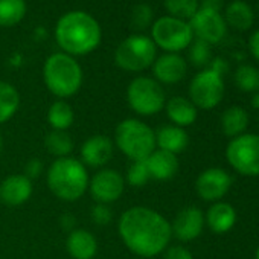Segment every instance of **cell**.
I'll return each mask as SVG.
<instances>
[{"label": "cell", "instance_id": "cell-1", "mask_svg": "<svg viewBox=\"0 0 259 259\" xmlns=\"http://www.w3.org/2000/svg\"><path fill=\"white\" fill-rule=\"evenodd\" d=\"M117 232L126 248L142 257L160 254L172 238L169 221L145 206L126 209L119 218Z\"/></svg>", "mask_w": 259, "mask_h": 259}, {"label": "cell", "instance_id": "cell-2", "mask_svg": "<svg viewBox=\"0 0 259 259\" xmlns=\"http://www.w3.org/2000/svg\"><path fill=\"white\" fill-rule=\"evenodd\" d=\"M102 38L99 23L84 11L64 14L55 28V40L64 54L70 57L87 55L93 52Z\"/></svg>", "mask_w": 259, "mask_h": 259}, {"label": "cell", "instance_id": "cell-3", "mask_svg": "<svg viewBox=\"0 0 259 259\" xmlns=\"http://www.w3.org/2000/svg\"><path fill=\"white\" fill-rule=\"evenodd\" d=\"M48 186L63 201H76L89 189V174L84 163L73 157L57 159L48 169Z\"/></svg>", "mask_w": 259, "mask_h": 259}, {"label": "cell", "instance_id": "cell-4", "mask_svg": "<svg viewBox=\"0 0 259 259\" xmlns=\"http://www.w3.org/2000/svg\"><path fill=\"white\" fill-rule=\"evenodd\" d=\"M43 78L48 90L52 95L64 99L76 95L81 89L82 70L73 57L64 52H57L46 60Z\"/></svg>", "mask_w": 259, "mask_h": 259}, {"label": "cell", "instance_id": "cell-5", "mask_svg": "<svg viewBox=\"0 0 259 259\" xmlns=\"http://www.w3.org/2000/svg\"><path fill=\"white\" fill-rule=\"evenodd\" d=\"M116 147L133 162L145 160L156 150V133L139 119H125L114 132Z\"/></svg>", "mask_w": 259, "mask_h": 259}, {"label": "cell", "instance_id": "cell-6", "mask_svg": "<svg viewBox=\"0 0 259 259\" xmlns=\"http://www.w3.org/2000/svg\"><path fill=\"white\" fill-rule=\"evenodd\" d=\"M157 55V46L147 35H130L116 49L114 61L126 72H142L153 66Z\"/></svg>", "mask_w": 259, "mask_h": 259}, {"label": "cell", "instance_id": "cell-7", "mask_svg": "<svg viewBox=\"0 0 259 259\" xmlns=\"http://www.w3.org/2000/svg\"><path fill=\"white\" fill-rule=\"evenodd\" d=\"M126 101L133 111L141 116H154L166 104L165 92L153 78L138 76L126 89Z\"/></svg>", "mask_w": 259, "mask_h": 259}, {"label": "cell", "instance_id": "cell-8", "mask_svg": "<svg viewBox=\"0 0 259 259\" xmlns=\"http://www.w3.org/2000/svg\"><path fill=\"white\" fill-rule=\"evenodd\" d=\"M151 35L154 45L169 54H179L180 51L189 48L194 40V32L189 22L171 16L156 20L151 26Z\"/></svg>", "mask_w": 259, "mask_h": 259}, {"label": "cell", "instance_id": "cell-9", "mask_svg": "<svg viewBox=\"0 0 259 259\" xmlns=\"http://www.w3.org/2000/svg\"><path fill=\"white\" fill-rule=\"evenodd\" d=\"M226 157L230 166L247 177L259 176V135H241L227 145Z\"/></svg>", "mask_w": 259, "mask_h": 259}, {"label": "cell", "instance_id": "cell-10", "mask_svg": "<svg viewBox=\"0 0 259 259\" xmlns=\"http://www.w3.org/2000/svg\"><path fill=\"white\" fill-rule=\"evenodd\" d=\"M191 102L203 110L215 108L224 96V81L223 76L210 69L198 72L189 85Z\"/></svg>", "mask_w": 259, "mask_h": 259}, {"label": "cell", "instance_id": "cell-11", "mask_svg": "<svg viewBox=\"0 0 259 259\" xmlns=\"http://www.w3.org/2000/svg\"><path fill=\"white\" fill-rule=\"evenodd\" d=\"M189 26L194 35L207 45H217L223 41L227 32V25L223 14L206 8H198V11L189 20Z\"/></svg>", "mask_w": 259, "mask_h": 259}, {"label": "cell", "instance_id": "cell-12", "mask_svg": "<svg viewBox=\"0 0 259 259\" xmlns=\"http://www.w3.org/2000/svg\"><path fill=\"white\" fill-rule=\"evenodd\" d=\"M89 189L96 203L110 204L122 197L125 182L116 169H101L89 182Z\"/></svg>", "mask_w": 259, "mask_h": 259}, {"label": "cell", "instance_id": "cell-13", "mask_svg": "<svg viewBox=\"0 0 259 259\" xmlns=\"http://www.w3.org/2000/svg\"><path fill=\"white\" fill-rule=\"evenodd\" d=\"M232 179L221 168H209L203 171L195 183L197 194L204 201H218L230 189Z\"/></svg>", "mask_w": 259, "mask_h": 259}, {"label": "cell", "instance_id": "cell-14", "mask_svg": "<svg viewBox=\"0 0 259 259\" xmlns=\"http://www.w3.org/2000/svg\"><path fill=\"white\" fill-rule=\"evenodd\" d=\"M203 226H204L203 212L195 206H189L177 213L174 223L171 224V230L179 241L188 242V241H194L201 235Z\"/></svg>", "mask_w": 259, "mask_h": 259}, {"label": "cell", "instance_id": "cell-15", "mask_svg": "<svg viewBox=\"0 0 259 259\" xmlns=\"http://www.w3.org/2000/svg\"><path fill=\"white\" fill-rule=\"evenodd\" d=\"M113 157V142L104 135H96L87 139L81 147V162L84 166L101 168Z\"/></svg>", "mask_w": 259, "mask_h": 259}, {"label": "cell", "instance_id": "cell-16", "mask_svg": "<svg viewBox=\"0 0 259 259\" xmlns=\"http://www.w3.org/2000/svg\"><path fill=\"white\" fill-rule=\"evenodd\" d=\"M188 64L185 58L179 54H163L153 63V72L157 82L176 84L182 81L186 75Z\"/></svg>", "mask_w": 259, "mask_h": 259}, {"label": "cell", "instance_id": "cell-17", "mask_svg": "<svg viewBox=\"0 0 259 259\" xmlns=\"http://www.w3.org/2000/svg\"><path fill=\"white\" fill-rule=\"evenodd\" d=\"M32 180L25 174H14L0 183V201L7 206H20L32 195Z\"/></svg>", "mask_w": 259, "mask_h": 259}, {"label": "cell", "instance_id": "cell-18", "mask_svg": "<svg viewBox=\"0 0 259 259\" xmlns=\"http://www.w3.org/2000/svg\"><path fill=\"white\" fill-rule=\"evenodd\" d=\"M150 177L154 180H171L179 171V160L176 154L163 150H154L148 159H145Z\"/></svg>", "mask_w": 259, "mask_h": 259}, {"label": "cell", "instance_id": "cell-19", "mask_svg": "<svg viewBox=\"0 0 259 259\" xmlns=\"http://www.w3.org/2000/svg\"><path fill=\"white\" fill-rule=\"evenodd\" d=\"M66 247L73 259H93L98 253V241L85 229H73L67 236Z\"/></svg>", "mask_w": 259, "mask_h": 259}, {"label": "cell", "instance_id": "cell-20", "mask_svg": "<svg viewBox=\"0 0 259 259\" xmlns=\"http://www.w3.org/2000/svg\"><path fill=\"white\" fill-rule=\"evenodd\" d=\"M188 144H189L188 133L180 126L166 125L156 132V147H159V150L177 156L186 150Z\"/></svg>", "mask_w": 259, "mask_h": 259}, {"label": "cell", "instance_id": "cell-21", "mask_svg": "<svg viewBox=\"0 0 259 259\" xmlns=\"http://www.w3.org/2000/svg\"><path fill=\"white\" fill-rule=\"evenodd\" d=\"M165 107L169 120L176 126L185 128L197 120V107L191 102V99H186L183 96H174L165 104Z\"/></svg>", "mask_w": 259, "mask_h": 259}, {"label": "cell", "instance_id": "cell-22", "mask_svg": "<svg viewBox=\"0 0 259 259\" xmlns=\"http://www.w3.org/2000/svg\"><path fill=\"white\" fill-rule=\"evenodd\" d=\"M206 223L213 233H226L236 223V212L232 204L218 201L212 204L206 215Z\"/></svg>", "mask_w": 259, "mask_h": 259}, {"label": "cell", "instance_id": "cell-23", "mask_svg": "<svg viewBox=\"0 0 259 259\" xmlns=\"http://www.w3.org/2000/svg\"><path fill=\"white\" fill-rule=\"evenodd\" d=\"M226 25L232 26L236 31H248L254 23V14L251 7L244 0H233L226 8L224 13Z\"/></svg>", "mask_w": 259, "mask_h": 259}, {"label": "cell", "instance_id": "cell-24", "mask_svg": "<svg viewBox=\"0 0 259 259\" xmlns=\"http://www.w3.org/2000/svg\"><path fill=\"white\" fill-rule=\"evenodd\" d=\"M248 125V114L242 107L233 105L227 108L221 116L223 133L229 138H238L244 133Z\"/></svg>", "mask_w": 259, "mask_h": 259}, {"label": "cell", "instance_id": "cell-25", "mask_svg": "<svg viewBox=\"0 0 259 259\" xmlns=\"http://www.w3.org/2000/svg\"><path fill=\"white\" fill-rule=\"evenodd\" d=\"M20 95L17 89L5 81H0V123L8 122L19 110Z\"/></svg>", "mask_w": 259, "mask_h": 259}, {"label": "cell", "instance_id": "cell-26", "mask_svg": "<svg viewBox=\"0 0 259 259\" xmlns=\"http://www.w3.org/2000/svg\"><path fill=\"white\" fill-rule=\"evenodd\" d=\"M73 120H75L73 108L63 99L55 101L48 110V122L54 130L67 132V128L72 126Z\"/></svg>", "mask_w": 259, "mask_h": 259}, {"label": "cell", "instance_id": "cell-27", "mask_svg": "<svg viewBox=\"0 0 259 259\" xmlns=\"http://www.w3.org/2000/svg\"><path fill=\"white\" fill-rule=\"evenodd\" d=\"M45 145L49 154L61 159L69 157V154L73 150V141L67 132H60V130H52L51 133L46 135Z\"/></svg>", "mask_w": 259, "mask_h": 259}, {"label": "cell", "instance_id": "cell-28", "mask_svg": "<svg viewBox=\"0 0 259 259\" xmlns=\"http://www.w3.org/2000/svg\"><path fill=\"white\" fill-rule=\"evenodd\" d=\"M26 16L25 0H0V26H14Z\"/></svg>", "mask_w": 259, "mask_h": 259}, {"label": "cell", "instance_id": "cell-29", "mask_svg": "<svg viewBox=\"0 0 259 259\" xmlns=\"http://www.w3.org/2000/svg\"><path fill=\"white\" fill-rule=\"evenodd\" d=\"M235 84L245 93L259 92V69L250 64H242L235 72Z\"/></svg>", "mask_w": 259, "mask_h": 259}, {"label": "cell", "instance_id": "cell-30", "mask_svg": "<svg viewBox=\"0 0 259 259\" xmlns=\"http://www.w3.org/2000/svg\"><path fill=\"white\" fill-rule=\"evenodd\" d=\"M165 8L171 17L186 22L198 11V0H165Z\"/></svg>", "mask_w": 259, "mask_h": 259}, {"label": "cell", "instance_id": "cell-31", "mask_svg": "<svg viewBox=\"0 0 259 259\" xmlns=\"http://www.w3.org/2000/svg\"><path fill=\"white\" fill-rule=\"evenodd\" d=\"M189 60L194 66L197 67H204L212 61V52H210V45L201 40H195L191 43L189 49Z\"/></svg>", "mask_w": 259, "mask_h": 259}, {"label": "cell", "instance_id": "cell-32", "mask_svg": "<svg viewBox=\"0 0 259 259\" xmlns=\"http://www.w3.org/2000/svg\"><path fill=\"white\" fill-rule=\"evenodd\" d=\"M150 179L151 177H150V172H148L145 160L133 162L132 165H130L128 171H126V182L132 186H135V188L145 186Z\"/></svg>", "mask_w": 259, "mask_h": 259}, {"label": "cell", "instance_id": "cell-33", "mask_svg": "<svg viewBox=\"0 0 259 259\" xmlns=\"http://www.w3.org/2000/svg\"><path fill=\"white\" fill-rule=\"evenodd\" d=\"M154 13L150 5H138L132 11V28L136 31H145L153 25Z\"/></svg>", "mask_w": 259, "mask_h": 259}, {"label": "cell", "instance_id": "cell-34", "mask_svg": "<svg viewBox=\"0 0 259 259\" xmlns=\"http://www.w3.org/2000/svg\"><path fill=\"white\" fill-rule=\"evenodd\" d=\"M111 210L108 207V204H102V203H96L92 207V220L98 224V226H107L111 221Z\"/></svg>", "mask_w": 259, "mask_h": 259}, {"label": "cell", "instance_id": "cell-35", "mask_svg": "<svg viewBox=\"0 0 259 259\" xmlns=\"http://www.w3.org/2000/svg\"><path fill=\"white\" fill-rule=\"evenodd\" d=\"M165 259H194L192 253L183 245H172L166 250Z\"/></svg>", "mask_w": 259, "mask_h": 259}, {"label": "cell", "instance_id": "cell-36", "mask_svg": "<svg viewBox=\"0 0 259 259\" xmlns=\"http://www.w3.org/2000/svg\"><path fill=\"white\" fill-rule=\"evenodd\" d=\"M41 172H43V163H41V160H38V159H31V160L26 163V166H25V176H26L29 180L40 177Z\"/></svg>", "mask_w": 259, "mask_h": 259}, {"label": "cell", "instance_id": "cell-37", "mask_svg": "<svg viewBox=\"0 0 259 259\" xmlns=\"http://www.w3.org/2000/svg\"><path fill=\"white\" fill-rule=\"evenodd\" d=\"M248 51H250L251 57L259 61V29L251 32V35L248 38Z\"/></svg>", "mask_w": 259, "mask_h": 259}, {"label": "cell", "instance_id": "cell-38", "mask_svg": "<svg viewBox=\"0 0 259 259\" xmlns=\"http://www.w3.org/2000/svg\"><path fill=\"white\" fill-rule=\"evenodd\" d=\"M209 64H210V67H209V69H210V70H213V72H217V73H218V75H221V76H223V73L227 70V63H226L223 58H213Z\"/></svg>", "mask_w": 259, "mask_h": 259}, {"label": "cell", "instance_id": "cell-39", "mask_svg": "<svg viewBox=\"0 0 259 259\" xmlns=\"http://www.w3.org/2000/svg\"><path fill=\"white\" fill-rule=\"evenodd\" d=\"M201 8L206 10H212V11H218L223 8V0H203L201 2Z\"/></svg>", "mask_w": 259, "mask_h": 259}, {"label": "cell", "instance_id": "cell-40", "mask_svg": "<svg viewBox=\"0 0 259 259\" xmlns=\"http://www.w3.org/2000/svg\"><path fill=\"white\" fill-rule=\"evenodd\" d=\"M75 223H76V220H75V217L73 215H70V213H66V215H63L61 217V226L66 229V230H73V227H75Z\"/></svg>", "mask_w": 259, "mask_h": 259}, {"label": "cell", "instance_id": "cell-41", "mask_svg": "<svg viewBox=\"0 0 259 259\" xmlns=\"http://www.w3.org/2000/svg\"><path fill=\"white\" fill-rule=\"evenodd\" d=\"M250 105L256 110H259V92H256L253 96H251V101H250Z\"/></svg>", "mask_w": 259, "mask_h": 259}, {"label": "cell", "instance_id": "cell-42", "mask_svg": "<svg viewBox=\"0 0 259 259\" xmlns=\"http://www.w3.org/2000/svg\"><path fill=\"white\" fill-rule=\"evenodd\" d=\"M2 150H4V139L0 136V154H2Z\"/></svg>", "mask_w": 259, "mask_h": 259}, {"label": "cell", "instance_id": "cell-43", "mask_svg": "<svg viewBox=\"0 0 259 259\" xmlns=\"http://www.w3.org/2000/svg\"><path fill=\"white\" fill-rule=\"evenodd\" d=\"M256 259H259V247H257V250H256Z\"/></svg>", "mask_w": 259, "mask_h": 259}, {"label": "cell", "instance_id": "cell-44", "mask_svg": "<svg viewBox=\"0 0 259 259\" xmlns=\"http://www.w3.org/2000/svg\"><path fill=\"white\" fill-rule=\"evenodd\" d=\"M257 122H259V117H257Z\"/></svg>", "mask_w": 259, "mask_h": 259}, {"label": "cell", "instance_id": "cell-45", "mask_svg": "<svg viewBox=\"0 0 259 259\" xmlns=\"http://www.w3.org/2000/svg\"><path fill=\"white\" fill-rule=\"evenodd\" d=\"M257 8H259V5H257Z\"/></svg>", "mask_w": 259, "mask_h": 259}]
</instances>
